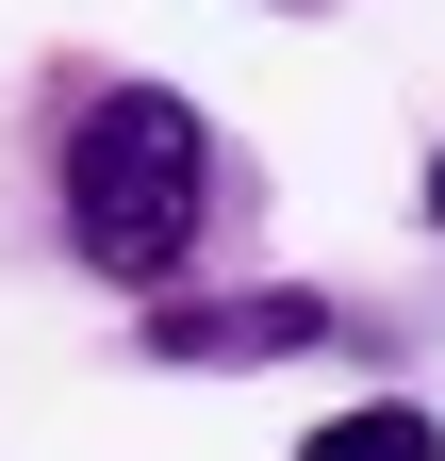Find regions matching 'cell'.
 <instances>
[{"instance_id": "6da1fadb", "label": "cell", "mask_w": 445, "mask_h": 461, "mask_svg": "<svg viewBox=\"0 0 445 461\" xmlns=\"http://www.w3.org/2000/svg\"><path fill=\"white\" fill-rule=\"evenodd\" d=\"M198 214H214V132L182 83H99L83 132H67V248L99 280H132V297H165V280L198 264Z\"/></svg>"}, {"instance_id": "3957f363", "label": "cell", "mask_w": 445, "mask_h": 461, "mask_svg": "<svg viewBox=\"0 0 445 461\" xmlns=\"http://www.w3.org/2000/svg\"><path fill=\"white\" fill-rule=\"evenodd\" d=\"M297 461H445V429L413 412V395H363V412H330Z\"/></svg>"}, {"instance_id": "277c9868", "label": "cell", "mask_w": 445, "mask_h": 461, "mask_svg": "<svg viewBox=\"0 0 445 461\" xmlns=\"http://www.w3.org/2000/svg\"><path fill=\"white\" fill-rule=\"evenodd\" d=\"M429 214H445V149H429Z\"/></svg>"}, {"instance_id": "7a4b0ae2", "label": "cell", "mask_w": 445, "mask_h": 461, "mask_svg": "<svg viewBox=\"0 0 445 461\" xmlns=\"http://www.w3.org/2000/svg\"><path fill=\"white\" fill-rule=\"evenodd\" d=\"M347 313L297 297V280H264V297H149V363H297Z\"/></svg>"}]
</instances>
